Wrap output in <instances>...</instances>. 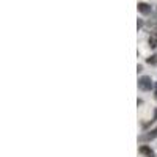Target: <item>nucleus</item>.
Wrapping results in <instances>:
<instances>
[{
  "instance_id": "39448f33",
  "label": "nucleus",
  "mask_w": 157,
  "mask_h": 157,
  "mask_svg": "<svg viewBox=\"0 0 157 157\" xmlns=\"http://www.w3.org/2000/svg\"><path fill=\"white\" fill-rule=\"evenodd\" d=\"M140 152H141V154H145V155H148V157H152V155H154L152 149L148 148V146H141V148H140Z\"/></svg>"
},
{
  "instance_id": "7ed1b4c3",
  "label": "nucleus",
  "mask_w": 157,
  "mask_h": 157,
  "mask_svg": "<svg viewBox=\"0 0 157 157\" xmlns=\"http://www.w3.org/2000/svg\"><path fill=\"white\" fill-rule=\"evenodd\" d=\"M138 11L141 13V14H149V13H151V6L148 3H145V2H140L138 3Z\"/></svg>"
},
{
  "instance_id": "f257e3e1",
  "label": "nucleus",
  "mask_w": 157,
  "mask_h": 157,
  "mask_svg": "<svg viewBox=\"0 0 157 157\" xmlns=\"http://www.w3.org/2000/svg\"><path fill=\"white\" fill-rule=\"evenodd\" d=\"M138 88H140L141 91H149V90L152 88V80H151V77H148V75L140 77V78H138Z\"/></svg>"
},
{
  "instance_id": "0eeeda50",
  "label": "nucleus",
  "mask_w": 157,
  "mask_h": 157,
  "mask_svg": "<svg viewBox=\"0 0 157 157\" xmlns=\"http://www.w3.org/2000/svg\"><path fill=\"white\" fill-rule=\"evenodd\" d=\"M141 27H143V21L138 19V22H137V29H141Z\"/></svg>"
},
{
  "instance_id": "423d86ee",
  "label": "nucleus",
  "mask_w": 157,
  "mask_h": 157,
  "mask_svg": "<svg viewBox=\"0 0 157 157\" xmlns=\"http://www.w3.org/2000/svg\"><path fill=\"white\" fill-rule=\"evenodd\" d=\"M146 63H149V64H157V55H151L149 58H146Z\"/></svg>"
},
{
  "instance_id": "6e6552de",
  "label": "nucleus",
  "mask_w": 157,
  "mask_h": 157,
  "mask_svg": "<svg viewBox=\"0 0 157 157\" xmlns=\"http://www.w3.org/2000/svg\"><path fill=\"white\" fill-rule=\"evenodd\" d=\"M155 120H157V109L154 110V118H152V120H151V121H155Z\"/></svg>"
},
{
  "instance_id": "f03ea898",
  "label": "nucleus",
  "mask_w": 157,
  "mask_h": 157,
  "mask_svg": "<svg viewBox=\"0 0 157 157\" xmlns=\"http://www.w3.org/2000/svg\"><path fill=\"white\" fill-rule=\"evenodd\" d=\"M154 138H157V127L152 129L151 132L141 135V137H140V141H151V140H154Z\"/></svg>"
},
{
  "instance_id": "20e7f679",
  "label": "nucleus",
  "mask_w": 157,
  "mask_h": 157,
  "mask_svg": "<svg viewBox=\"0 0 157 157\" xmlns=\"http://www.w3.org/2000/svg\"><path fill=\"white\" fill-rule=\"evenodd\" d=\"M148 43H149V46H151L152 49H154V47H157V32H154V33L149 36Z\"/></svg>"
}]
</instances>
